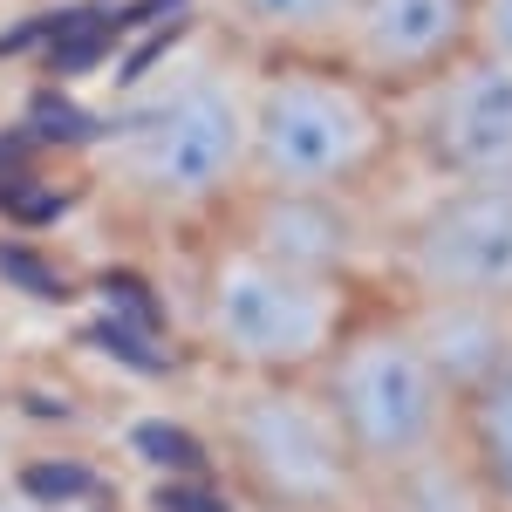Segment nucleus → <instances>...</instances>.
Listing matches in <instances>:
<instances>
[{"mask_svg": "<svg viewBox=\"0 0 512 512\" xmlns=\"http://www.w3.org/2000/svg\"><path fill=\"white\" fill-rule=\"evenodd\" d=\"M178 512H267V506H253V499L226 492V499H205V506H178Z\"/></svg>", "mask_w": 512, "mask_h": 512, "instance_id": "13", "label": "nucleus"}, {"mask_svg": "<svg viewBox=\"0 0 512 512\" xmlns=\"http://www.w3.org/2000/svg\"><path fill=\"white\" fill-rule=\"evenodd\" d=\"M369 294L376 280L287 260L226 219L198 233L185 280L192 335L219 376H315Z\"/></svg>", "mask_w": 512, "mask_h": 512, "instance_id": "2", "label": "nucleus"}, {"mask_svg": "<svg viewBox=\"0 0 512 512\" xmlns=\"http://www.w3.org/2000/svg\"><path fill=\"white\" fill-rule=\"evenodd\" d=\"M403 171L396 96L342 55L253 62V185L287 198H376Z\"/></svg>", "mask_w": 512, "mask_h": 512, "instance_id": "4", "label": "nucleus"}, {"mask_svg": "<svg viewBox=\"0 0 512 512\" xmlns=\"http://www.w3.org/2000/svg\"><path fill=\"white\" fill-rule=\"evenodd\" d=\"M396 137L417 185H512V62L472 41L431 82L396 96Z\"/></svg>", "mask_w": 512, "mask_h": 512, "instance_id": "7", "label": "nucleus"}, {"mask_svg": "<svg viewBox=\"0 0 512 512\" xmlns=\"http://www.w3.org/2000/svg\"><path fill=\"white\" fill-rule=\"evenodd\" d=\"M376 280L417 308L512 315V185H417L383 219Z\"/></svg>", "mask_w": 512, "mask_h": 512, "instance_id": "6", "label": "nucleus"}, {"mask_svg": "<svg viewBox=\"0 0 512 512\" xmlns=\"http://www.w3.org/2000/svg\"><path fill=\"white\" fill-rule=\"evenodd\" d=\"M315 390L376 499L458 451V369L431 342L424 315L390 287H376L342 328L315 369Z\"/></svg>", "mask_w": 512, "mask_h": 512, "instance_id": "3", "label": "nucleus"}, {"mask_svg": "<svg viewBox=\"0 0 512 512\" xmlns=\"http://www.w3.org/2000/svg\"><path fill=\"white\" fill-rule=\"evenodd\" d=\"M0 512H96L69 492H35V485H0Z\"/></svg>", "mask_w": 512, "mask_h": 512, "instance_id": "11", "label": "nucleus"}, {"mask_svg": "<svg viewBox=\"0 0 512 512\" xmlns=\"http://www.w3.org/2000/svg\"><path fill=\"white\" fill-rule=\"evenodd\" d=\"M219 458L267 512H376L315 376H219Z\"/></svg>", "mask_w": 512, "mask_h": 512, "instance_id": "5", "label": "nucleus"}, {"mask_svg": "<svg viewBox=\"0 0 512 512\" xmlns=\"http://www.w3.org/2000/svg\"><path fill=\"white\" fill-rule=\"evenodd\" d=\"M458 458L478 499L492 512H512V328L458 383Z\"/></svg>", "mask_w": 512, "mask_h": 512, "instance_id": "9", "label": "nucleus"}, {"mask_svg": "<svg viewBox=\"0 0 512 512\" xmlns=\"http://www.w3.org/2000/svg\"><path fill=\"white\" fill-rule=\"evenodd\" d=\"M478 41L512 62V0H478Z\"/></svg>", "mask_w": 512, "mask_h": 512, "instance_id": "12", "label": "nucleus"}, {"mask_svg": "<svg viewBox=\"0 0 512 512\" xmlns=\"http://www.w3.org/2000/svg\"><path fill=\"white\" fill-rule=\"evenodd\" d=\"M96 171L137 226L198 239L253 185V55L212 35L158 62L117 103Z\"/></svg>", "mask_w": 512, "mask_h": 512, "instance_id": "1", "label": "nucleus"}, {"mask_svg": "<svg viewBox=\"0 0 512 512\" xmlns=\"http://www.w3.org/2000/svg\"><path fill=\"white\" fill-rule=\"evenodd\" d=\"M355 21V0H212V28L246 48L253 62L267 55H335Z\"/></svg>", "mask_w": 512, "mask_h": 512, "instance_id": "10", "label": "nucleus"}, {"mask_svg": "<svg viewBox=\"0 0 512 512\" xmlns=\"http://www.w3.org/2000/svg\"><path fill=\"white\" fill-rule=\"evenodd\" d=\"M478 41V0H355L342 62L390 96H410Z\"/></svg>", "mask_w": 512, "mask_h": 512, "instance_id": "8", "label": "nucleus"}]
</instances>
